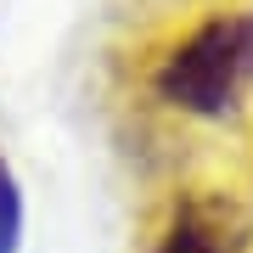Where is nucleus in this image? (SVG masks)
<instances>
[{
    "instance_id": "obj_3",
    "label": "nucleus",
    "mask_w": 253,
    "mask_h": 253,
    "mask_svg": "<svg viewBox=\"0 0 253 253\" xmlns=\"http://www.w3.org/2000/svg\"><path fill=\"white\" fill-rule=\"evenodd\" d=\"M17 231H23V197H17L6 158H0V253H17Z\"/></svg>"
},
{
    "instance_id": "obj_1",
    "label": "nucleus",
    "mask_w": 253,
    "mask_h": 253,
    "mask_svg": "<svg viewBox=\"0 0 253 253\" xmlns=\"http://www.w3.org/2000/svg\"><path fill=\"white\" fill-rule=\"evenodd\" d=\"M253 90V11H219L163 56L158 96L180 113L225 118Z\"/></svg>"
},
{
    "instance_id": "obj_2",
    "label": "nucleus",
    "mask_w": 253,
    "mask_h": 253,
    "mask_svg": "<svg viewBox=\"0 0 253 253\" xmlns=\"http://www.w3.org/2000/svg\"><path fill=\"white\" fill-rule=\"evenodd\" d=\"M158 253H231L225 242H219V225L208 214H197V208H180L174 214V225L163 231Z\"/></svg>"
}]
</instances>
